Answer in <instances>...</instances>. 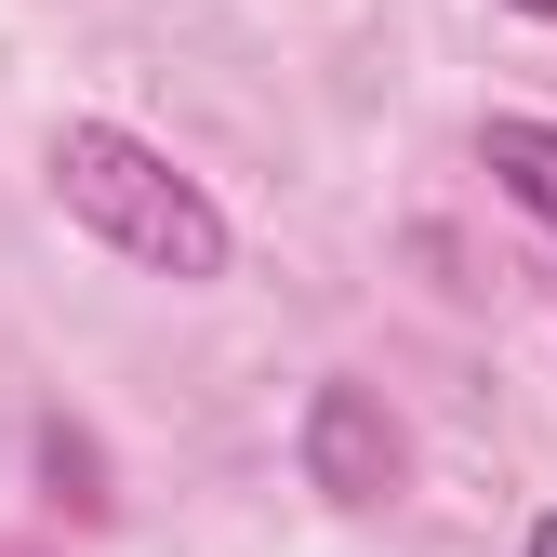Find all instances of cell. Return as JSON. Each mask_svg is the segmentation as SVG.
<instances>
[{
	"mask_svg": "<svg viewBox=\"0 0 557 557\" xmlns=\"http://www.w3.org/2000/svg\"><path fill=\"white\" fill-rule=\"evenodd\" d=\"M53 199H66V226H94L120 265H147V278H226V213L199 199V173H173L147 133H120V120H66L53 133Z\"/></svg>",
	"mask_w": 557,
	"mask_h": 557,
	"instance_id": "6da1fadb",
	"label": "cell"
},
{
	"mask_svg": "<svg viewBox=\"0 0 557 557\" xmlns=\"http://www.w3.org/2000/svg\"><path fill=\"white\" fill-rule=\"evenodd\" d=\"M306 478L332 505H385L398 492V425H385L372 385H319L306 398Z\"/></svg>",
	"mask_w": 557,
	"mask_h": 557,
	"instance_id": "7a4b0ae2",
	"label": "cell"
},
{
	"mask_svg": "<svg viewBox=\"0 0 557 557\" xmlns=\"http://www.w3.org/2000/svg\"><path fill=\"white\" fill-rule=\"evenodd\" d=\"M478 160H492V186L518 199L531 226H557V120H492V133H478Z\"/></svg>",
	"mask_w": 557,
	"mask_h": 557,
	"instance_id": "3957f363",
	"label": "cell"
},
{
	"mask_svg": "<svg viewBox=\"0 0 557 557\" xmlns=\"http://www.w3.org/2000/svg\"><path fill=\"white\" fill-rule=\"evenodd\" d=\"M531 557H557V518H544V531H531Z\"/></svg>",
	"mask_w": 557,
	"mask_h": 557,
	"instance_id": "277c9868",
	"label": "cell"
},
{
	"mask_svg": "<svg viewBox=\"0 0 557 557\" xmlns=\"http://www.w3.org/2000/svg\"><path fill=\"white\" fill-rule=\"evenodd\" d=\"M518 14H557V0H518Z\"/></svg>",
	"mask_w": 557,
	"mask_h": 557,
	"instance_id": "5b68a950",
	"label": "cell"
}]
</instances>
